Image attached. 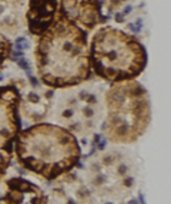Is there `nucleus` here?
<instances>
[{
	"label": "nucleus",
	"mask_w": 171,
	"mask_h": 204,
	"mask_svg": "<svg viewBox=\"0 0 171 204\" xmlns=\"http://www.w3.org/2000/svg\"><path fill=\"white\" fill-rule=\"evenodd\" d=\"M34 61L43 84L53 89L81 84L93 74L88 34L57 12L52 24L37 37Z\"/></svg>",
	"instance_id": "obj_1"
},
{
	"label": "nucleus",
	"mask_w": 171,
	"mask_h": 204,
	"mask_svg": "<svg viewBox=\"0 0 171 204\" xmlns=\"http://www.w3.org/2000/svg\"><path fill=\"white\" fill-rule=\"evenodd\" d=\"M14 152L27 170L47 180L70 171L80 158V147L74 134L60 126L47 123L19 132Z\"/></svg>",
	"instance_id": "obj_2"
},
{
	"label": "nucleus",
	"mask_w": 171,
	"mask_h": 204,
	"mask_svg": "<svg viewBox=\"0 0 171 204\" xmlns=\"http://www.w3.org/2000/svg\"><path fill=\"white\" fill-rule=\"evenodd\" d=\"M88 56L91 72L110 83L134 80L147 64V52L141 41L114 26H100L93 33Z\"/></svg>",
	"instance_id": "obj_3"
},
{
	"label": "nucleus",
	"mask_w": 171,
	"mask_h": 204,
	"mask_svg": "<svg viewBox=\"0 0 171 204\" xmlns=\"http://www.w3.org/2000/svg\"><path fill=\"white\" fill-rule=\"evenodd\" d=\"M104 133L114 143H133L150 123V100L136 80L111 83L105 93Z\"/></svg>",
	"instance_id": "obj_4"
},
{
	"label": "nucleus",
	"mask_w": 171,
	"mask_h": 204,
	"mask_svg": "<svg viewBox=\"0 0 171 204\" xmlns=\"http://www.w3.org/2000/svg\"><path fill=\"white\" fill-rule=\"evenodd\" d=\"M19 103L20 93L14 86H0V180L10 164L19 134Z\"/></svg>",
	"instance_id": "obj_5"
},
{
	"label": "nucleus",
	"mask_w": 171,
	"mask_h": 204,
	"mask_svg": "<svg viewBox=\"0 0 171 204\" xmlns=\"http://www.w3.org/2000/svg\"><path fill=\"white\" fill-rule=\"evenodd\" d=\"M57 12L83 29L87 34L101 26L105 20L100 0H59Z\"/></svg>",
	"instance_id": "obj_6"
},
{
	"label": "nucleus",
	"mask_w": 171,
	"mask_h": 204,
	"mask_svg": "<svg viewBox=\"0 0 171 204\" xmlns=\"http://www.w3.org/2000/svg\"><path fill=\"white\" fill-rule=\"evenodd\" d=\"M59 9V0H27L26 24L27 30L34 37L52 24Z\"/></svg>",
	"instance_id": "obj_7"
},
{
	"label": "nucleus",
	"mask_w": 171,
	"mask_h": 204,
	"mask_svg": "<svg viewBox=\"0 0 171 204\" xmlns=\"http://www.w3.org/2000/svg\"><path fill=\"white\" fill-rule=\"evenodd\" d=\"M3 194V204H46L43 191L20 178L7 181L6 191Z\"/></svg>",
	"instance_id": "obj_8"
},
{
	"label": "nucleus",
	"mask_w": 171,
	"mask_h": 204,
	"mask_svg": "<svg viewBox=\"0 0 171 204\" xmlns=\"http://www.w3.org/2000/svg\"><path fill=\"white\" fill-rule=\"evenodd\" d=\"M12 52V46H10V41L0 33V66L3 64V61L10 56Z\"/></svg>",
	"instance_id": "obj_9"
},
{
	"label": "nucleus",
	"mask_w": 171,
	"mask_h": 204,
	"mask_svg": "<svg viewBox=\"0 0 171 204\" xmlns=\"http://www.w3.org/2000/svg\"><path fill=\"white\" fill-rule=\"evenodd\" d=\"M107 1L110 3V6H111V7H117V6L124 4L125 1H128V0H107Z\"/></svg>",
	"instance_id": "obj_10"
}]
</instances>
